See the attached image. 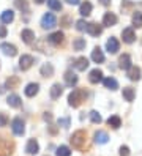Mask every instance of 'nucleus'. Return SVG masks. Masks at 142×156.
Segmentation results:
<instances>
[{"instance_id": "1", "label": "nucleus", "mask_w": 142, "mask_h": 156, "mask_svg": "<svg viewBox=\"0 0 142 156\" xmlns=\"http://www.w3.org/2000/svg\"><path fill=\"white\" fill-rule=\"evenodd\" d=\"M85 96H87V93H85L84 88H76V90L71 91L70 96H68V104L71 107H79L81 103L85 99Z\"/></svg>"}, {"instance_id": "2", "label": "nucleus", "mask_w": 142, "mask_h": 156, "mask_svg": "<svg viewBox=\"0 0 142 156\" xmlns=\"http://www.w3.org/2000/svg\"><path fill=\"white\" fill-rule=\"evenodd\" d=\"M85 137H87V136H85V133L84 131H76L73 136H71V144H73V147H74V148H84V147H85Z\"/></svg>"}, {"instance_id": "3", "label": "nucleus", "mask_w": 142, "mask_h": 156, "mask_svg": "<svg viewBox=\"0 0 142 156\" xmlns=\"http://www.w3.org/2000/svg\"><path fill=\"white\" fill-rule=\"evenodd\" d=\"M14 150V144L9 142L8 139L0 137V156H9Z\"/></svg>"}, {"instance_id": "4", "label": "nucleus", "mask_w": 142, "mask_h": 156, "mask_svg": "<svg viewBox=\"0 0 142 156\" xmlns=\"http://www.w3.org/2000/svg\"><path fill=\"white\" fill-rule=\"evenodd\" d=\"M11 129L16 136H22L25 133V123H24L22 118H19V117L14 118V120L11 122Z\"/></svg>"}, {"instance_id": "5", "label": "nucleus", "mask_w": 142, "mask_h": 156, "mask_svg": "<svg viewBox=\"0 0 142 156\" xmlns=\"http://www.w3.org/2000/svg\"><path fill=\"white\" fill-rule=\"evenodd\" d=\"M55 25H57V17L52 13H46L41 17V27L43 29H52Z\"/></svg>"}, {"instance_id": "6", "label": "nucleus", "mask_w": 142, "mask_h": 156, "mask_svg": "<svg viewBox=\"0 0 142 156\" xmlns=\"http://www.w3.org/2000/svg\"><path fill=\"white\" fill-rule=\"evenodd\" d=\"M0 51H2L5 55H8V57H14L16 54H17L16 46L9 44V43H2V44H0Z\"/></svg>"}, {"instance_id": "7", "label": "nucleus", "mask_w": 142, "mask_h": 156, "mask_svg": "<svg viewBox=\"0 0 142 156\" xmlns=\"http://www.w3.org/2000/svg\"><path fill=\"white\" fill-rule=\"evenodd\" d=\"M106 49H107L109 54H117L118 49H120V43L117 41V38H114V36L109 38L107 43H106Z\"/></svg>"}, {"instance_id": "8", "label": "nucleus", "mask_w": 142, "mask_h": 156, "mask_svg": "<svg viewBox=\"0 0 142 156\" xmlns=\"http://www.w3.org/2000/svg\"><path fill=\"white\" fill-rule=\"evenodd\" d=\"M63 40H65V35L62 32H55V33H51L49 36H47V41H49L51 44H54V46L62 44Z\"/></svg>"}, {"instance_id": "9", "label": "nucleus", "mask_w": 142, "mask_h": 156, "mask_svg": "<svg viewBox=\"0 0 142 156\" xmlns=\"http://www.w3.org/2000/svg\"><path fill=\"white\" fill-rule=\"evenodd\" d=\"M33 57L32 55H22L21 58H19V68H21V69H28V68H30L32 65H33Z\"/></svg>"}, {"instance_id": "10", "label": "nucleus", "mask_w": 142, "mask_h": 156, "mask_svg": "<svg viewBox=\"0 0 142 156\" xmlns=\"http://www.w3.org/2000/svg\"><path fill=\"white\" fill-rule=\"evenodd\" d=\"M122 38H123V41H125L126 44H131L133 41L136 40V35H134V30L131 29V27H128V29H125L122 32Z\"/></svg>"}, {"instance_id": "11", "label": "nucleus", "mask_w": 142, "mask_h": 156, "mask_svg": "<svg viewBox=\"0 0 142 156\" xmlns=\"http://www.w3.org/2000/svg\"><path fill=\"white\" fill-rule=\"evenodd\" d=\"M87 33L89 35H92V36H98V35H101L103 33V27L101 25H98V24H95V22H92V24H87Z\"/></svg>"}, {"instance_id": "12", "label": "nucleus", "mask_w": 142, "mask_h": 156, "mask_svg": "<svg viewBox=\"0 0 142 156\" xmlns=\"http://www.w3.org/2000/svg\"><path fill=\"white\" fill-rule=\"evenodd\" d=\"M118 66H120L122 69H125V71H128V69L133 66V63H131V57L128 55V54H123V55L120 57V60H118Z\"/></svg>"}, {"instance_id": "13", "label": "nucleus", "mask_w": 142, "mask_h": 156, "mask_svg": "<svg viewBox=\"0 0 142 156\" xmlns=\"http://www.w3.org/2000/svg\"><path fill=\"white\" fill-rule=\"evenodd\" d=\"M89 80L92 82V84H98V82L103 80V71L101 69H92L90 74H89Z\"/></svg>"}, {"instance_id": "14", "label": "nucleus", "mask_w": 142, "mask_h": 156, "mask_svg": "<svg viewBox=\"0 0 142 156\" xmlns=\"http://www.w3.org/2000/svg\"><path fill=\"white\" fill-rule=\"evenodd\" d=\"M21 36H22V41L27 43V44H32L35 41V32L30 30V29H24L22 33H21Z\"/></svg>"}, {"instance_id": "15", "label": "nucleus", "mask_w": 142, "mask_h": 156, "mask_svg": "<svg viewBox=\"0 0 142 156\" xmlns=\"http://www.w3.org/2000/svg\"><path fill=\"white\" fill-rule=\"evenodd\" d=\"M25 151L28 154H36L38 151H40V145H38V142L35 139H30L27 142V147H25Z\"/></svg>"}, {"instance_id": "16", "label": "nucleus", "mask_w": 142, "mask_h": 156, "mask_svg": "<svg viewBox=\"0 0 142 156\" xmlns=\"http://www.w3.org/2000/svg\"><path fill=\"white\" fill-rule=\"evenodd\" d=\"M63 77H65V84L68 87H73V85L78 84V76H76L73 71H66Z\"/></svg>"}, {"instance_id": "17", "label": "nucleus", "mask_w": 142, "mask_h": 156, "mask_svg": "<svg viewBox=\"0 0 142 156\" xmlns=\"http://www.w3.org/2000/svg\"><path fill=\"white\" fill-rule=\"evenodd\" d=\"M117 24V16L114 14V13H106L103 17V25H106V27H112V25H115Z\"/></svg>"}, {"instance_id": "18", "label": "nucleus", "mask_w": 142, "mask_h": 156, "mask_svg": "<svg viewBox=\"0 0 142 156\" xmlns=\"http://www.w3.org/2000/svg\"><path fill=\"white\" fill-rule=\"evenodd\" d=\"M6 103H8L9 107H14V109H17V107L22 106V101H21V98H19L17 95H9V96L6 98Z\"/></svg>"}, {"instance_id": "19", "label": "nucleus", "mask_w": 142, "mask_h": 156, "mask_svg": "<svg viewBox=\"0 0 142 156\" xmlns=\"http://www.w3.org/2000/svg\"><path fill=\"white\" fill-rule=\"evenodd\" d=\"M38 90H40V85H38V84H28V85L25 87V90H24V93H25V96H28V98H33V96L38 93Z\"/></svg>"}, {"instance_id": "20", "label": "nucleus", "mask_w": 142, "mask_h": 156, "mask_svg": "<svg viewBox=\"0 0 142 156\" xmlns=\"http://www.w3.org/2000/svg\"><path fill=\"white\" fill-rule=\"evenodd\" d=\"M92 60L95 63H103L104 62V54H103V51L100 48H95L92 51Z\"/></svg>"}, {"instance_id": "21", "label": "nucleus", "mask_w": 142, "mask_h": 156, "mask_svg": "<svg viewBox=\"0 0 142 156\" xmlns=\"http://www.w3.org/2000/svg\"><path fill=\"white\" fill-rule=\"evenodd\" d=\"M74 66H76V69H78V71H85V69H87V66H89V60L85 58V57H79L78 60H76Z\"/></svg>"}, {"instance_id": "22", "label": "nucleus", "mask_w": 142, "mask_h": 156, "mask_svg": "<svg viewBox=\"0 0 142 156\" xmlns=\"http://www.w3.org/2000/svg\"><path fill=\"white\" fill-rule=\"evenodd\" d=\"M103 84L106 88L109 90H117L118 88V82L114 79V77H106V79H103Z\"/></svg>"}, {"instance_id": "23", "label": "nucleus", "mask_w": 142, "mask_h": 156, "mask_svg": "<svg viewBox=\"0 0 142 156\" xmlns=\"http://www.w3.org/2000/svg\"><path fill=\"white\" fill-rule=\"evenodd\" d=\"M0 19H2L3 24H9V22H13L14 21V13L11 10H5L2 13V16H0Z\"/></svg>"}, {"instance_id": "24", "label": "nucleus", "mask_w": 142, "mask_h": 156, "mask_svg": "<svg viewBox=\"0 0 142 156\" xmlns=\"http://www.w3.org/2000/svg\"><path fill=\"white\" fill-rule=\"evenodd\" d=\"M123 98H125V101H131L136 98V91H134V88H131V87H126V88H123Z\"/></svg>"}, {"instance_id": "25", "label": "nucleus", "mask_w": 142, "mask_h": 156, "mask_svg": "<svg viewBox=\"0 0 142 156\" xmlns=\"http://www.w3.org/2000/svg\"><path fill=\"white\" fill-rule=\"evenodd\" d=\"M128 77H129V80H139L140 79V69L137 66H131L128 69Z\"/></svg>"}, {"instance_id": "26", "label": "nucleus", "mask_w": 142, "mask_h": 156, "mask_svg": "<svg viewBox=\"0 0 142 156\" xmlns=\"http://www.w3.org/2000/svg\"><path fill=\"white\" fill-rule=\"evenodd\" d=\"M107 140H109V136H107V133H104V131H98L96 134H95V142L96 144H107Z\"/></svg>"}, {"instance_id": "27", "label": "nucleus", "mask_w": 142, "mask_h": 156, "mask_svg": "<svg viewBox=\"0 0 142 156\" xmlns=\"http://www.w3.org/2000/svg\"><path fill=\"white\" fill-rule=\"evenodd\" d=\"M62 91H63V87H62L60 84H54V85L51 87V98H52V99L60 98Z\"/></svg>"}, {"instance_id": "28", "label": "nucleus", "mask_w": 142, "mask_h": 156, "mask_svg": "<svg viewBox=\"0 0 142 156\" xmlns=\"http://www.w3.org/2000/svg\"><path fill=\"white\" fill-rule=\"evenodd\" d=\"M107 125H109L111 128H114V129L120 128V126H122V120H120V117H118V115H112V117H109V118H107Z\"/></svg>"}, {"instance_id": "29", "label": "nucleus", "mask_w": 142, "mask_h": 156, "mask_svg": "<svg viewBox=\"0 0 142 156\" xmlns=\"http://www.w3.org/2000/svg\"><path fill=\"white\" fill-rule=\"evenodd\" d=\"M54 74V68L51 63H44V65L41 66V76L43 77H51Z\"/></svg>"}, {"instance_id": "30", "label": "nucleus", "mask_w": 142, "mask_h": 156, "mask_svg": "<svg viewBox=\"0 0 142 156\" xmlns=\"http://www.w3.org/2000/svg\"><path fill=\"white\" fill-rule=\"evenodd\" d=\"M79 13H81L82 16H89V14L92 13V3H90V2H84V3H81Z\"/></svg>"}, {"instance_id": "31", "label": "nucleus", "mask_w": 142, "mask_h": 156, "mask_svg": "<svg viewBox=\"0 0 142 156\" xmlns=\"http://www.w3.org/2000/svg\"><path fill=\"white\" fill-rule=\"evenodd\" d=\"M85 44H87L85 43V38H76L73 43V48H74V51H84Z\"/></svg>"}, {"instance_id": "32", "label": "nucleus", "mask_w": 142, "mask_h": 156, "mask_svg": "<svg viewBox=\"0 0 142 156\" xmlns=\"http://www.w3.org/2000/svg\"><path fill=\"white\" fill-rule=\"evenodd\" d=\"M47 6H49L52 11H60L62 10L60 0H47Z\"/></svg>"}, {"instance_id": "33", "label": "nucleus", "mask_w": 142, "mask_h": 156, "mask_svg": "<svg viewBox=\"0 0 142 156\" xmlns=\"http://www.w3.org/2000/svg\"><path fill=\"white\" fill-rule=\"evenodd\" d=\"M55 154H57V156H70V154H71V150H70V147L62 145V147H59V148H57Z\"/></svg>"}, {"instance_id": "34", "label": "nucleus", "mask_w": 142, "mask_h": 156, "mask_svg": "<svg viewBox=\"0 0 142 156\" xmlns=\"http://www.w3.org/2000/svg\"><path fill=\"white\" fill-rule=\"evenodd\" d=\"M14 6L21 11H28V3L27 0H14Z\"/></svg>"}, {"instance_id": "35", "label": "nucleus", "mask_w": 142, "mask_h": 156, "mask_svg": "<svg viewBox=\"0 0 142 156\" xmlns=\"http://www.w3.org/2000/svg\"><path fill=\"white\" fill-rule=\"evenodd\" d=\"M17 85H19V77L9 76V79L6 80V87H8V88H16Z\"/></svg>"}, {"instance_id": "36", "label": "nucleus", "mask_w": 142, "mask_h": 156, "mask_svg": "<svg viewBox=\"0 0 142 156\" xmlns=\"http://www.w3.org/2000/svg\"><path fill=\"white\" fill-rule=\"evenodd\" d=\"M133 24L136 27H142V13L140 11H136L133 14Z\"/></svg>"}, {"instance_id": "37", "label": "nucleus", "mask_w": 142, "mask_h": 156, "mask_svg": "<svg viewBox=\"0 0 142 156\" xmlns=\"http://www.w3.org/2000/svg\"><path fill=\"white\" fill-rule=\"evenodd\" d=\"M90 120H92V123H101V115L96 111H92L90 112Z\"/></svg>"}, {"instance_id": "38", "label": "nucleus", "mask_w": 142, "mask_h": 156, "mask_svg": "<svg viewBox=\"0 0 142 156\" xmlns=\"http://www.w3.org/2000/svg\"><path fill=\"white\" fill-rule=\"evenodd\" d=\"M76 29H78L79 32H84L85 29H87V22H85L84 19H81V21H78V22H76Z\"/></svg>"}, {"instance_id": "39", "label": "nucleus", "mask_w": 142, "mask_h": 156, "mask_svg": "<svg viewBox=\"0 0 142 156\" xmlns=\"http://www.w3.org/2000/svg\"><path fill=\"white\" fill-rule=\"evenodd\" d=\"M6 123H8V117L0 112V126H6Z\"/></svg>"}, {"instance_id": "40", "label": "nucleus", "mask_w": 142, "mask_h": 156, "mask_svg": "<svg viewBox=\"0 0 142 156\" xmlns=\"http://www.w3.org/2000/svg\"><path fill=\"white\" fill-rule=\"evenodd\" d=\"M59 125L63 126V128H68V126H70V118H60V120H59Z\"/></svg>"}, {"instance_id": "41", "label": "nucleus", "mask_w": 142, "mask_h": 156, "mask_svg": "<svg viewBox=\"0 0 142 156\" xmlns=\"http://www.w3.org/2000/svg\"><path fill=\"white\" fill-rule=\"evenodd\" d=\"M120 156H129V148L128 147H120Z\"/></svg>"}, {"instance_id": "42", "label": "nucleus", "mask_w": 142, "mask_h": 156, "mask_svg": "<svg viewBox=\"0 0 142 156\" xmlns=\"http://www.w3.org/2000/svg\"><path fill=\"white\" fill-rule=\"evenodd\" d=\"M60 24H62V25H65V27H70V25H68V24H70V17H68V16H65L63 19L60 21Z\"/></svg>"}, {"instance_id": "43", "label": "nucleus", "mask_w": 142, "mask_h": 156, "mask_svg": "<svg viewBox=\"0 0 142 156\" xmlns=\"http://www.w3.org/2000/svg\"><path fill=\"white\" fill-rule=\"evenodd\" d=\"M6 36V29H5V25H0V38H5Z\"/></svg>"}, {"instance_id": "44", "label": "nucleus", "mask_w": 142, "mask_h": 156, "mask_svg": "<svg viewBox=\"0 0 142 156\" xmlns=\"http://www.w3.org/2000/svg\"><path fill=\"white\" fill-rule=\"evenodd\" d=\"M43 118H44V120H46V122H51V120H52V115H51L49 112H46V114L43 115Z\"/></svg>"}, {"instance_id": "45", "label": "nucleus", "mask_w": 142, "mask_h": 156, "mask_svg": "<svg viewBox=\"0 0 142 156\" xmlns=\"http://www.w3.org/2000/svg\"><path fill=\"white\" fill-rule=\"evenodd\" d=\"M65 2L70 5H79V0H65Z\"/></svg>"}, {"instance_id": "46", "label": "nucleus", "mask_w": 142, "mask_h": 156, "mask_svg": "<svg viewBox=\"0 0 142 156\" xmlns=\"http://www.w3.org/2000/svg\"><path fill=\"white\" fill-rule=\"evenodd\" d=\"M100 3L104 5V6H107V5H111V0H100Z\"/></svg>"}, {"instance_id": "47", "label": "nucleus", "mask_w": 142, "mask_h": 156, "mask_svg": "<svg viewBox=\"0 0 142 156\" xmlns=\"http://www.w3.org/2000/svg\"><path fill=\"white\" fill-rule=\"evenodd\" d=\"M35 2H36V3H43V2H44V0H35Z\"/></svg>"}]
</instances>
